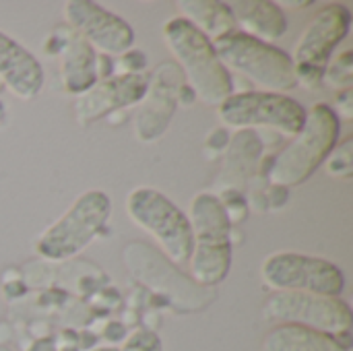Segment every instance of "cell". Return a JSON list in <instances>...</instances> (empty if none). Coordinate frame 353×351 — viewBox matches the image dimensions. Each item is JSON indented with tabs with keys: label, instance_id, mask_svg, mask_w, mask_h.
Wrapping results in <instances>:
<instances>
[{
	"label": "cell",
	"instance_id": "obj_1",
	"mask_svg": "<svg viewBox=\"0 0 353 351\" xmlns=\"http://www.w3.org/2000/svg\"><path fill=\"white\" fill-rule=\"evenodd\" d=\"M163 39L199 99L219 108L234 95L232 72L219 60L213 41L194 25L182 17H174L163 25Z\"/></svg>",
	"mask_w": 353,
	"mask_h": 351
},
{
	"label": "cell",
	"instance_id": "obj_2",
	"mask_svg": "<svg viewBox=\"0 0 353 351\" xmlns=\"http://www.w3.org/2000/svg\"><path fill=\"white\" fill-rule=\"evenodd\" d=\"M192 252L188 259L192 281L201 288L219 285L232 267V219L223 201L201 192L190 203Z\"/></svg>",
	"mask_w": 353,
	"mask_h": 351
},
{
	"label": "cell",
	"instance_id": "obj_3",
	"mask_svg": "<svg viewBox=\"0 0 353 351\" xmlns=\"http://www.w3.org/2000/svg\"><path fill=\"white\" fill-rule=\"evenodd\" d=\"M341 134V118L329 103H314L294 141L275 157L271 182L281 188L304 184L333 153Z\"/></svg>",
	"mask_w": 353,
	"mask_h": 351
},
{
	"label": "cell",
	"instance_id": "obj_4",
	"mask_svg": "<svg viewBox=\"0 0 353 351\" xmlns=\"http://www.w3.org/2000/svg\"><path fill=\"white\" fill-rule=\"evenodd\" d=\"M110 215L112 199L103 190L93 188L83 192L64 215L35 240V254L52 263L77 257L101 234Z\"/></svg>",
	"mask_w": 353,
	"mask_h": 351
},
{
	"label": "cell",
	"instance_id": "obj_5",
	"mask_svg": "<svg viewBox=\"0 0 353 351\" xmlns=\"http://www.w3.org/2000/svg\"><path fill=\"white\" fill-rule=\"evenodd\" d=\"M213 46L228 70L232 68L244 74L254 85L263 87V91L283 93L298 85L292 56L273 43L234 31L213 41Z\"/></svg>",
	"mask_w": 353,
	"mask_h": 351
},
{
	"label": "cell",
	"instance_id": "obj_6",
	"mask_svg": "<svg viewBox=\"0 0 353 351\" xmlns=\"http://www.w3.org/2000/svg\"><path fill=\"white\" fill-rule=\"evenodd\" d=\"M126 213L134 225L145 230L174 265H184L192 252V230L188 215L163 192L141 186L126 199Z\"/></svg>",
	"mask_w": 353,
	"mask_h": 351
},
{
	"label": "cell",
	"instance_id": "obj_7",
	"mask_svg": "<svg viewBox=\"0 0 353 351\" xmlns=\"http://www.w3.org/2000/svg\"><path fill=\"white\" fill-rule=\"evenodd\" d=\"M350 27L352 10L345 4L331 2L312 14L296 43L292 58L298 83L310 89L323 83L325 66L331 62L339 43L347 37Z\"/></svg>",
	"mask_w": 353,
	"mask_h": 351
},
{
	"label": "cell",
	"instance_id": "obj_8",
	"mask_svg": "<svg viewBox=\"0 0 353 351\" xmlns=\"http://www.w3.org/2000/svg\"><path fill=\"white\" fill-rule=\"evenodd\" d=\"M217 116L225 126L250 130L254 126L296 137L306 120V110L294 97L271 91H242L230 95L219 108Z\"/></svg>",
	"mask_w": 353,
	"mask_h": 351
},
{
	"label": "cell",
	"instance_id": "obj_9",
	"mask_svg": "<svg viewBox=\"0 0 353 351\" xmlns=\"http://www.w3.org/2000/svg\"><path fill=\"white\" fill-rule=\"evenodd\" d=\"M263 317L271 323L300 325L333 335L341 343L343 339L350 337L353 321L352 308L341 298L306 294V292H277L267 300L263 308Z\"/></svg>",
	"mask_w": 353,
	"mask_h": 351
},
{
	"label": "cell",
	"instance_id": "obj_10",
	"mask_svg": "<svg viewBox=\"0 0 353 351\" xmlns=\"http://www.w3.org/2000/svg\"><path fill=\"white\" fill-rule=\"evenodd\" d=\"M263 281L277 292H306L339 298L345 288L343 271L321 257L302 252H275L263 263Z\"/></svg>",
	"mask_w": 353,
	"mask_h": 351
},
{
	"label": "cell",
	"instance_id": "obj_11",
	"mask_svg": "<svg viewBox=\"0 0 353 351\" xmlns=\"http://www.w3.org/2000/svg\"><path fill=\"white\" fill-rule=\"evenodd\" d=\"M64 19L70 29L83 35L91 48L103 54H126L134 46V29L120 14L91 0H68Z\"/></svg>",
	"mask_w": 353,
	"mask_h": 351
},
{
	"label": "cell",
	"instance_id": "obj_12",
	"mask_svg": "<svg viewBox=\"0 0 353 351\" xmlns=\"http://www.w3.org/2000/svg\"><path fill=\"white\" fill-rule=\"evenodd\" d=\"M184 89V74L176 62H163L157 66L149 79L143 106L134 120L137 137L143 143H151L165 132L176 112V101Z\"/></svg>",
	"mask_w": 353,
	"mask_h": 351
},
{
	"label": "cell",
	"instance_id": "obj_13",
	"mask_svg": "<svg viewBox=\"0 0 353 351\" xmlns=\"http://www.w3.org/2000/svg\"><path fill=\"white\" fill-rule=\"evenodd\" d=\"M149 87V77L145 72H122L97 81L89 91L79 95L74 103L77 122L81 126H91L93 122L105 118L112 112L134 106L143 101Z\"/></svg>",
	"mask_w": 353,
	"mask_h": 351
},
{
	"label": "cell",
	"instance_id": "obj_14",
	"mask_svg": "<svg viewBox=\"0 0 353 351\" xmlns=\"http://www.w3.org/2000/svg\"><path fill=\"white\" fill-rule=\"evenodd\" d=\"M0 81L19 99H33L43 87L39 60L19 41L0 31Z\"/></svg>",
	"mask_w": 353,
	"mask_h": 351
},
{
	"label": "cell",
	"instance_id": "obj_15",
	"mask_svg": "<svg viewBox=\"0 0 353 351\" xmlns=\"http://www.w3.org/2000/svg\"><path fill=\"white\" fill-rule=\"evenodd\" d=\"M99 79L97 54L91 43L74 29H64L60 50V81L66 93L83 95Z\"/></svg>",
	"mask_w": 353,
	"mask_h": 351
},
{
	"label": "cell",
	"instance_id": "obj_16",
	"mask_svg": "<svg viewBox=\"0 0 353 351\" xmlns=\"http://www.w3.org/2000/svg\"><path fill=\"white\" fill-rule=\"evenodd\" d=\"M236 25H240L246 35H252L261 41H275L288 31L285 10L271 0H238L230 4Z\"/></svg>",
	"mask_w": 353,
	"mask_h": 351
},
{
	"label": "cell",
	"instance_id": "obj_17",
	"mask_svg": "<svg viewBox=\"0 0 353 351\" xmlns=\"http://www.w3.org/2000/svg\"><path fill=\"white\" fill-rule=\"evenodd\" d=\"M182 19L194 25L207 39L217 41L238 31L234 12L228 2L221 0H178Z\"/></svg>",
	"mask_w": 353,
	"mask_h": 351
},
{
	"label": "cell",
	"instance_id": "obj_18",
	"mask_svg": "<svg viewBox=\"0 0 353 351\" xmlns=\"http://www.w3.org/2000/svg\"><path fill=\"white\" fill-rule=\"evenodd\" d=\"M263 351H350L337 337L300 327L279 325L263 341Z\"/></svg>",
	"mask_w": 353,
	"mask_h": 351
},
{
	"label": "cell",
	"instance_id": "obj_19",
	"mask_svg": "<svg viewBox=\"0 0 353 351\" xmlns=\"http://www.w3.org/2000/svg\"><path fill=\"white\" fill-rule=\"evenodd\" d=\"M259 155H261V141L256 139V134H252L250 130H238V134L232 141L225 172L219 174V178L221 176L230 178L232 184H238V178L246 180L250 170L254 168Z\"/></svg>",
	"mask_w": 353,
	"mask_h": 351
},
{
	"label": "cell",
	"instance_id": "obj_20",
	"mask_svg": "<svg viewBox=\"0 0 353 351\" xmlns=\"http://www.w3.org/2000/svg\"><path fill=\"white\" fill-rule=\"evenodd\" d=\"M323 81L333 89H350L353 83V56L350 50L339 54L325 66Z\"/></svg>",
	"mask_w": 353,
	"mask_h": 351
},
{
	"label": "cell",
	"instance_id": "obj_21",
	"mask_svg": "<svg viewBox=\"0 0 353 351\" xmlns=\"http://www.w3.org/2000/svg\"><path fill=\"white\" fill-rule=\"evenodd\" d=\"M352 139L343 141L333 149V153L327 157V172L333 178H352L353 172V153H352Z\"/></svg>",
	"mask_w": 353,
	"mask_h": 351
},
{
	"label": "cell",
	"instance_id": "obj_22",
	"mask_svg": "<svg viewBox=\"0 0 353 351\" xmlns=\"http://www.w3.org/2000/svg\"><path fill=\"white\" fill-rule=\"evenodd\" d=\"M118 351H163V345L155 331L139 329L128 335V339L122 343V348H118Z\"/></svg>",
	"mask_w": 353,
	"mask_h": 351
},
{
	"label": "cell",
	"instance_id": "obj_23",
	"mask_svg": "<svg viewBox=\"0 0 353 351\" xmlns=\"http://www.w3.org/2000/svg\"><path fill=\"white\" fill-rule=\"evenodd\" d=\"M337 116L339 114H343L345 118H352V110H353V106H352V91L350 89H345V91H341L339 95H337Z\"/></svg>",
	"mask_w": 353,
	"mask_h": 351
},
{
	"label": "cell",
	"instance_id": "obj_24",
	"mask_svg": "<svg viewBox=\"0 0 353 351\" xmlns=\"http://www.w3.org/2000/svg\"><path fill=\"white\" fill-rule=\"evenodd\" d=\"M27 351H58V345H56V341H54V339L46 337V339H37V341H33Z\"/></svg>",
	"mask_w": 353,
	"mask_h": 351
},
{
	"label": "cell",
	"instance_id": "obj_25",
	"mask_svg": "<svg viewBox=\"0 0 353 351\" xmlns=\"http://www.w3.org/2000/svg\"><path fill=\"white\" fill-rule=\"evenodd\" d=\"M281 8L285 6V8H290V10H302V8H308V6H312V2L310 0H304V2H283V4H279Z\"/></svg>",
	"mask_w": 353,
	"mask_h": 351
},
{
	"label": "cell",
	"instance_id": "obj_26",
	"mask_svg": "<svg viewBox=\"0 0 353 351\" xmlns=\"http://www.w3.org/2000/svg\"><path fill=\"white\" fill-rule=\"evenodd\" d=\"M4 120H6V106L0 101V124H2Z\"/></svg>",
	"mask_w": 353,
	"mask_h": 351
},
{
	"label": "cell",
	"instance_id": "obj_27",
	"mask_svg": "<svg viewBox=\"0 0 353 351\" xmlns=\"http://www.w3.org/2000/svg\"><path fill=\"white\" fill-rule=\"evenodd\" d=\"M91 351H118V348H110V345H105V348H95V350Z\"/></svg>",
	"mask_w": 353,
	"mask_h": 351
},
{
	"label": "cell",
	"instance_id": "obj_28",
	"mask_svg": "<svg viewBox=\"0 0 353 351\" xmlns=\"http://www.w3.org/2000/svg\"><path fill=\"white\" fill-rule=\"evenodd\" d=\"M0 351H10L8 348H0Z\"/></svg>",
	"mask_w": 353,
	"mask_h": 351
},
{
	"label": "cell",
	"instance_id": "obj_29",
	"mask_svg": "<svg viewBox=\"0 0 353 351\" xmlns=\"http://www.w3.org/2000/svg\"><path fill=\"white\" fill-rule=\"evenodd\" d=\"M2 89H4V85H2V81H0V91H2Z\"/></svg>",
	"mask_w": 353,
	"mask_h": 351
}]
</instances>
